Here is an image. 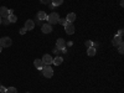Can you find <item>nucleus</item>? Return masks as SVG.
<instances>
[{
	"label": "nucleus",
	"mask_w": 124,
	"mask_h": 93,
	"mask_svg": "<svg viewBox=\"0 0 124 93\" xmlns=\"http://www.w3.org/2000/svg\"><path fill=\"white\" fill-rule=\"evenodd\" d=\"M56 47H57L58 50H63V48L66 47V41H65L63 39H58V40L56 41Z\"/></svg>",
	"instance_id": "obj_6"
},
{
	"label": "nucleus",
	"mask_w": 124,
	"mask_h": 93,
	"mask_svg": "<svg viewBox=\"0 0 124 93\" xmlns=\"http://www.w3.org/2000/svg\"><path fill=\"white\" fill-rule=\"evenodd\" d=\"M46 19H47V21H48L50 25H55V24L60 23V15L57 13H51Z\"/></svg>",
	"instance_id": "obj_1"
},
{
	"label": "nucleus",
	"mask_w": 124,
	"mask_h": 93,
	"mask_svg": "<svg viewBox=\"0 0 124 93\" xmlns=\"http://www.w3.org/2000/svg\"><path fill=\"white\" fill-rule=\"evenodd\" d=\"M6 92V88L4 86H0V93H5Z\"/></svg>",
	"instance_id": "obj_23"
},
{
	"label": "nucleus",
	"mask_w": 124,
	"mask_h": 93,
	"mask_svg": "<svg viewBox=\"0 0 124 93\" xmlns=\"http://www.w3.org/2000/svg\"><path fill=\"white\" fill-rule=\"evenodd\" d=\"M47 17V15H46V13L45 11H39L37 13V17L36 19H39V20H45Z\"/></svg>",
	"instance_id": "obj_15"
},
{
	"label": "nucleus",
	"mask_w": 124,
	"mask_h": 93,
	"mask_svg": "<svg viewBox=\"0 0 124 93\" xmlns=\"http://www.w3.org/2000/svg\"><path fill=\"white\" fill-rule=\"evenodd\" d=\"M75 20H76V14H75V13H70V14L66 16V21H67V23H71V24H72Z\"/></svg>",
	"instance_id": "obj_11"
},
{
	"label": "nucleus",
	"mask_w": 124,
	"mask_h": 93,
	"mask_svg": "<svg viewBox=\"0 0 124 93\" xmlns=\"http://www.w3.org/2000/svg\"><path fill=\"white\" fill-rule=\"evenodd\" d=\"M34 65H35V67L39 68V70H42V67L45 66L44 62L41 61V60H35V61H34Z\"/></svg>",
	"instance_id": "obj_14"
},
{
	"label": "nucleus",
	"mask_w": 124,
	"mask_h": 93,
	"mask_svg": "<svg viewBox=\"0 0 124 93\" xmlns=\"http://www.w3.org/2000/svg\"><path fill=\"white\" fill-rule=\"evenodd\" d=\"M1 51H3V47H1V46H0V52H1Z\"/></svg>",
	"instance_id": "obj_27"
},
{
	"label": "nucleus",
	"mask_w": 124,
	"mask_h": 93,
	"mask_svg": "<svg viewBox=\"0 0 124 93\" xmlns=\"http://www.w3.org/2000/svg\"><path fill=\"white\" fill-rule=\"evenodd\" d=\"M26 93H29V92H26Z\"/></svg>",
	"instance_id": "obj_29"
},
{
	"label": "nucleus",
	"mask_w": 124,
	"mask_h": 93,
	"mask_svg": "<svg viewBox=\"0 0 124 93\" xmlns=\"http://www.w3.org/2000/svg\"><path fill=\"white\" fill-rule=\"evenodd\" d=\"M40 3H41V4H46V5H47V4H50V3H51V0H40Z\"/></svg>",
	"instance_id": "obj_22"
},
{
	"label": "nucleus",
	"mask_w": 124,
	"mask_h": 93,
	"mask_svg": "<svg viewBox=\"0 0 124 93\" xmlns=\"http://www.w3.org/2000/svg\"><path fill=\"white\" fill-rule=\"evenodd\" d=\"M9 16V9L6 6H1L0 8V17H8Z\"/></svg>",
	"instance_id": "obj_8"
},
{
	"label": "nucleus",
	"mask_w": 124,
	"mask_h": 93,
	"mask_svg": "<svg viewBox=\"0 0 124 93\" xmlns=\"http://www.w3.org/2000/svg\"><path fill=\"white\" fill-rule=\"evenodd\" d=\"M65 31H66L67 35H73L75 31H76L75 25L71 24V23H66V24H65Z\"/></svg>",
	"instance_id": "obj_4"
},
{
	"label": "nucleus",
	"mask_w": 124,
	"mask_h": 93,
	"mask_svg": "<svg viewBox=\"0 0 124 93\" xmlns=\"http://www.w3.org/2000/svg\"><path fill=\"white\" fill-rule=\"evenodd\" d=\"M96 54H97V50H96V47H88L87 48V55L89 56V57H93V56H96Z\"/></svg>",
	"instance_id": "obj_12"
},
{
	"label": "nucleus",
	"mask_w": 124,
	"mask_h": 93,
	"mask_svg": "<svg viewBox=\"0 0 124 93\" xmlns=\"http://www.w3.org/2000/svg\"><path fill=\"white\" fill-rule=\"evenodd\" d=\"M52 1V6H58L63 4V0H51Z\"/></svg>",
	"instance_id": "obj_17"
},
{
	"label": "nucleus",
	"mask_w": 124,
	"mask_h": 93,
	"mask_svg": "<svg viewBox=\"0 0 124 93\" xmlns=\"http://www.w3.org/2000/svg\"><path fill=\"white\" fill-rule=\"evenodd\" d=\"M1 20H3V19H1V17H0V25H1Z\"/></svg>",
	"instance_id": "obj_28"
},
{
	"label": "nucleus",
	"mask_w": 124,
	"mask_h": 93,
	"mask_svg": "<svg viewBox=\"0 0 124 93\" xmlns=\"http://www.w3.org/2000/svg\"><path fill=\"white\" fill-rule=\"evenodd\" d=\"M123 34H124L123 30H119V31H118V36H122V37H123Z\"/></svg>",
	"instance_id": "obj_25"
},
{
	"label": "nucleus",
	"mask_w": 124,
	"mask_h": 93,
	"mask_svg": "<svg viewBox=\"0 0 124 93\" xmlns=\"http://www.w3.org/2000/svg\"><path fill=\"white\" fill-rule=\"evenodd\" d=\"M52 60H54V57L51 55H44L42 58H41V61L44 62V65H51L52 63Z\"/></svg>",
	"instance_id": "obj_5"
},
{
	"label": "nucleus",
	"mask_w": 124,
	"mask_h": 93,
	"mask_svg": "<svg viewBox=\"0 0 124 93\" xmlns=\"http://www.w3.org/2000/svg\"><path fill=\"white\" fill-rule=\"evenodd\" d=\"M5 93H17V91H16L15 87H8Z\"/></svg>",
	"instance_id": "obj_18"
},
{
	"label": "nucleus",
	"mask_w": 124,
	"mask_h": 93,
	"mask_svg": "<svg viewBox=\"0 0 124 93\" xmlns=\"http://www.w3.org/2000/svg\"><path fill=\"white\" fill-rule=\"evenodd\" d=\"M60 23H61V24H66L67 21H66V19H63V20H60Z\"/></svg>",
	"instance_id": "obj_26"
},
{
	"label": "nucleus",
	"mask_w": 124,
	"mask_h": 93,
	"mask_svg": "<svg viewBox=\"0 0 124 93\" xmlns=\"http://www.w3.org/2000/svg\"><path fill=\"white\" fill-rule=\"evenodd\" d=\"M1 24H4V25H9V24H10L9 19H8V17H3V20H1Z\"/></svg>",
	"instance_id": "obj_20"
},
{
	"label": "nucleus",
	"mask_w": 124,
	"mask_h": 93,
	"mask_svg": "<svg viewBox=\"0 0 124 93\" xmlns=\"http://www.w3.org/2000/svg\"><path fill=\"white\" fill-rule=\"evenodd\" d=\"M11 45H13V40L10 37L6 36V37H1V39H0V46H1L3 48L4 47H10Z\"/></svg>",
	"instance_id": "obj_3"
},
{
	"label": "nucleus",
	"mask_w": 124,
	"mask_h": 93,
	"mask_svg": "<svg viewBox=\"0 0 124 93\" xmlns=\"http://www.w3.org/2000/svg\"><path fill=\"white\" fill-rule=\"evenodd\" d=\"M42 76L46 77V78H51L54 76V70H52V67H51L50 65H45L42 67Z\"/></svg>",
	"instance_id": "obj_2"
},
{
	"label": "nucleus",
	"mask_w": 124,
	"mask_h": 93,
	"mask_svg": "<svg viewBox=\"0 0 124 93\" xmlns=\"http://www.w3.org/2000/svg\"><path fill=\"white\" fill-rule=\"evenodd\" d=\"M117 47H118V51H119V54L122 55V54L124 52V48H123V47H124V45H123V42H122V44H119V45H118Z\"/></svg>",
	"instance_id": "obj_19"
},
{
	"label": "nucleus",
	"mask_w": 124,
	"mask_h": 93,
	"mask_svg": "<svg viewBox=\"0 0 124 93\" xmlns=\"http://www.w3.org/2000/svg\"><path fill=\"white\" fill-rule=\"evenodd\" d=\"M86 46H87V48L88 47H92L93 46V42H92V41H86Z\"/></svg>",
	"instance_id": "obj_21"
},
{
	"label": "nucleus",
	"mask_w": 124,
	"mask_h": 93,
	"mask_svg": "<svg viewBox=\"0 0 124 93\" xmlns=\"http://www.w3.org/2000/svg\"><path fill=\"white\" fill-rule=\"evenodd\" d=\"M8 19H9V21L11 23V24H14V23H16V20H17V17L14 15V14H10L9 16H8Z\"/></svg>",
	"instance_id": "obj_16"
},
{
	"label": "nucleus",
	"mask_w": 124,
	"mask_h": 93,
	"mask_svg": "<svg viewBox=\"0 0 124 93\" xmlns=\"http://www.w3.org/2000/svg\"><path fill=\"white\" fill-rule=\"evenodd\" d=\"M123 42V40H122V36H118V35H116L114 36V39H113V41H112V44H113V46H118L119 44H122Z\"/></svg>",
	"instance_id": "obj_10"
},
{
	"label": "nucleus",
	"mask_w": 124,
	"mask_h": 93,
	"mask_svg": "<svg viewBox=\"0 0 124 93\" xmlns=\"http://www.w3.org/2000/svg\"><path fill=\"white\" fill-rule=\"evenodd\" d=\"M26 32V29L25 27H23V29H20V34H21V35H24Z\"/></svg>",
	"instance_id": "obj_24"
},
{
	"label": "nucleus",
	"mask_w": 124,
	"mask_h": 93,
	"mask_svg": "<svg viewBox=\"0 0 124 93\" xmlns=\"http://www.w3.org/2000/svg\"><path fill=\"white\" fill-rule=\"evenodd\" d=\"M62 62H63V58H62L61 56H57V57H55V58L52 60V63H54L55 66H60Z\"/></svg>",
	"instance_id": "obj_13"
},
{
	"label": "nucleus",
	"mask_w": 124,
	"mask_h": 93,
	"mask_svg": "<svg viewBox=\"0 0 124 93\" xmlns=\"http://www.w3.org/2000/svg\"><path fill=\"white\" fill-rule=\"evenodd\" d=\"M35 27V23L32 21V20H27V21L25 23V29H26V31H31Z\"/></svg>",
	"instance_id": "obj_9"
},
{
	"label": "nucleus",
	"mask_w": 124,
	"mask_h": 93,
	"mask_svg": "<svg viewBox=\"0 0 124 93\" xmlns=\"http://www.w3.org/2000/svg\"><path fill=\"white\" fill-rule=\"evenodd\" d=\"M41 30H42L44 34H50V32H52V25H50V24H44L42 27H41Z\"/></svg>",
	"instance_id": "obj_7"
}]
</instances>
